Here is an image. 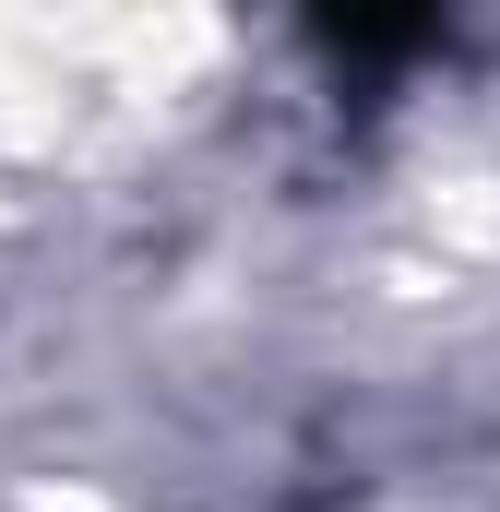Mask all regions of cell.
<instances>
[{
  "mask_svg": "<svg viewBox=\"0 0 500 512\" xmlns=\"http://www.w3.org/2000/svg\"><path fill=\"white\" fill-rule=\"evenodd\" d=\"M310 36H322V48H346V60H405V48H429V36H441V12H322Z\"/></svg>",
  "mask_w": 500,
  "mask_h": 512,
  "instance_id": "6da1fadb",
  "label": "cell"
}]
</instances>
